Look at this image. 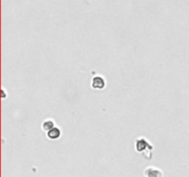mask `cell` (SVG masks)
<instances>
[{
    "instance_id": "6da1fadb",
    "label": "cell",
    "mask_w": 189,
    "mask_h": 177,
    "mask_svg": "<svg viewBox=\"0 0 189 177\" xmlns=\"http://www.w3.org/2000/svg\"><path fill=\"white\" fill-rule=\"evenodd\" d=\"M136 150L139 153H142L146 158H151V151H152V145L144 138H138L136 139L135 142Z\"/></svg>"
},
{
    "instance_id": "7a4b0ae2",
    "label": "cell",
    "mask_w": 189,
    "mask_h": 177,
    "mask_svg": "<svg viewBox=\"0 0 189 177\" xmlns=\"http://www.w3.org/2000/svg\"><path fill=\"white\" fill-rule=\"evenodd\" d=\"M105 87V80L100 76H96L91 80V88L95 90H102Z\"/></svg>"
},
{
    "instance_id": "3957f363",
    "label": "cell",
    "mask_w": 189,
    "mask_h": 177,
    "mask_svg": "<svg viewBox=\"0 0 189 177\" xmlns=\"http://www.w3.org/2000/svg\"><path fill=\"white\" fill-rule=\"evenodd\" d=\"M144 174L146 177H162V171L155 167H148L144 172Z\"/></svg>"
},
{
    "instance_id": "277c9868",
    "label": "cell",
    "mask_w": 189,
    "mask_h": 177,
    "mask_svg": "<svg viewBox=\"0 0 189 177\" xmlns=\"http://www.w3.org/2000/svg\"><path fill=\"white\" fill-rule=\"evenodd\" d=\"M61 136V130L58 127H54L47 132V138L51 140H55Z\"/></svg>"
},
{
    "instance_id": "5b68a950",
    "label": "cell",
    "mask_w": 189,
    "mask_h": 177,
    "mask_svg": "<svg viewBox=\"0 0 189 177\" xmlns=\"http://www.w3.org/2000/svg\"><path fill=\"white\" fill-rule=\"evenodd\" d=\"M55 126V122H54L52 119H47V120H45V121L43 122V124H42L43 130V131H46V132H48L49 130H51L52 128H54Z\"/></svg>"
}]
</instances>
